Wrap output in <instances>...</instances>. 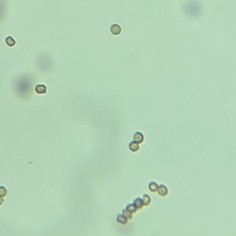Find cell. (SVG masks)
Returning <instances> with one entry per match:
<instances>
[{"label": "cell", "instance_id": "6da1fadb", "mask_svg": "<svg viewBox=\"0 0 236 236\" xmlns=\"http://www.w3.org/2000/svg\"><path fill=\"white\" fill-rule=\"evenodd\" d=\"M157 192L161 196H166L168 195V188L166 187V185L161 184V185H158Z\"/></svg>", "mask_w": 236, "mask_h": 236}, {"label": "cell", "instance_id": "7a4b0ae2", "mask_svg": "<svg viewBox=\"0 0 236 236\" xmlns=\"http://www.w3.org/2000/svg\"><path fill=\"white\" fill-rule=\"evenodd\" d=\"M46 91H47V88L43 84H39L35 86V92L37 94H44L46 93Z\"/></svg>", "mask_w": 236, "mask_h": 236}, {"label": "cell", "instance_id": "3957f363", "mask_svg": "<svg viewBox=\"0 0 236 236\" xmlns=\"http://www.w3.org/2000/svg\"><path fill=\"white\" fill-rule=\"evenodd\" d=\"M134 141H136L138 144L142 143L144 141V135L141 132H136L135 135H134Z\"/></svg>", "mask_w": 236, "mask_h": 236}, {"label": "cell", "instance_id": "277c9868", "mask_svg": "<svg viewBox=\"0 0 236 236\" xmlns=\"http://www.w3.org/2000/svg\"><path fill=\"white\" fill-rule=\"evenodd\" d=\"M111 32H112L114 35H118V34L121 33V27H120L118 24H114L111 26Z\"/></svg>", "mask_w": 236, "mask_h": 236}, {"label": "cell", "instance_id": "5b68a950", "mask_svg": "<svg viewBox=\"0 0 236 236\" xmlns=\"http://www.w3.org/2000/svg\"><path fill=\"white\" fill-rule=\"evenodd\" d=\"M116 221L120 224H126L128 221V219L123 215V214H118L116 216Z\"/></svg>", "mask_w": 236, "mask_h": 236}, {"label": "cell", "instance_id": "8992f818", "mask_svg": "<svg viewBox=\"0 0 236 236\" xmlns=\"http://www.w3.org/2000/svg\"><path fill=\"white\" fill-rule=\"evenodd\" d=\"M128 147H129V148H130V150L133 151V152H136V151H137L138 149H139V144L137 143L136 141H134V140L129 143Z\"/></svg>", "mask_w": 236, "mask_h": 236}, {"label": "cell", "instance_id": "52a82bcc", "mask_svg": "<svg viewBox=\"0 0 236 236\" xmlns=\"http://www.w3.org/2000/svg\"><path fill=\"white\" fill-rule=\"evenodd\" d=\"M133 203H134V204L137 206V209H142V207H143V206H144V204H143V201H142V198H140V197H137L135 200H134V202H133Z\"/></svg>", "mask_w": 236, "mask_h": 236}, {"label": "cell", "instance_id": "ba28073f", "mask_svg": "<svg viewBox=\"0 0 236 236\" xmlns=\"http://www.w3.org/2000/svg\"><path fill=\"white\" fill-rule=\"evenodd\" d=\"M142 201H143V204H144V206H148V205L151 203V198H150V196H148V195L145 194V195H143Z\"/></svg>", "mask_w": 236, "mask_h": 236}, {"label": "cell", "instance_id": "9c48e42d", "mask_svg": "<svg viewBox=\"0 0 236 236\" xmlns=\"http://www.w3.org/2000/svg\"><path fill=\"white\" fill-rule=\"evenodd\" d=\"M126 209H127L128 211H130L131 213H135V212H137V206H136L134 203H131V204H128L127 206H126Z\"/></svg>", "mask_w": 236, "mask_h": 236}, {"label": "cell", "instance_id": "30bf717a", "mask_svg": "<svg viewBox=\"0 0 236 236\" xmlns=\"http://www.w3.org/2000/svg\"><path fill=\"white\" fill-rule=\"evenodd\" d=\"M157 188H158V184L156 182H150L148 184V189L150 192H156L157 191Z\"/></svg>", "mask_w": 236, "mask_h": 236}, {"label": "cell", "instance_id": "8fae6325", "mask_svg": "<svg viewBox=\"0 0 236 236\" xmlns=\"http://www.w3.org/2000/svg\"><path fill=\"white\" fill-rule=\"evenodd\" d=\"M6 43H7L8 46L12 47V46H14V45L16 44V42H15V40H14L11 36H8L6 38Z\"/></svg>", "mask_w": 236, "mask_h": 236}, {"label": "cell", "instance_id": "7c38bea8", "mask_svg": "<svg viewBox=\"0 0 236 236\" xmlns=\"http://www.w3.org/2000/svg\"><path fill=\"white\" fill-rule=\"evenodd\" d=\"M122 214L124 215L126 218H127L128 220H130V219H132V215H133V213H131L130 211H128L127 209H123L122 210Z\"/></svg>", "mask_w": 236, "mask_h": 236}, {"label": "cell", "instance_id": "4fadbf2b", "mask_svg": "<svg viewBox=\"0 0 236 236\" xmlns=\"http://www.w3.org/2000/svg\"><path fill=\"white\" fill-rule=\"evenodd\" d=\"M7 189L5 188L4 186H0V196H7Z\"/></svg>", "mask_w": 236, "mask_h": 236}, {"label": "cell", "instance_id": "5bb4252c", "mask_svg": "<svg viewBox=\"0 0 236 236\" xmlns=\"http://www.w3.org/2000/svg\"><path fill=\"white\" fill-rule=\"evenodd\" d=\"M3 202H4V199H3V196H0V206L3 204Z\"/></svg>", "mask_w": 236, "mask_h": 236}]
</instances>
